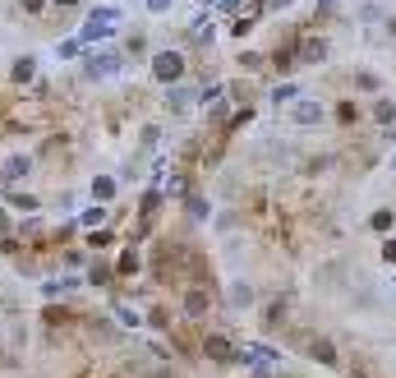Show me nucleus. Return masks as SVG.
Returning a JSON list of instances; mask_svg holds the SVG:
<instances>
[{
	"instance_id": "obj_20",
	"label": "nucleus",
	"mask_w": 396,
	"mask_h": 378,
	"mask_svg": "<svg viewBox=\"0 0 396 378\" xmlns=\"http://www.w3.org/2000/svg\"><path fill=\"white\" fill-rule=\"evenodd\" d=\"M336 116H341V120H355V116H360V106H355V102H341V106H336Z\"/></svg>"
},
{
	"instance_id": "obj_22",
	"label": "nucleus",
	"mask_w": 396,
	"mask_h": 378,
	"mask_svg": "<svg viewBox=\"0 0 396 378\" xmlns=\"http://www.w3.org/2000/svg\"><path fill=\"white\" fill-rule=\"evenodd\" d=\"M97 222H107V212H102V208H92V212H83V227H97Z\"/></svg>"
},
{
	"instance_id": "obj_16",
	"label": "nucleus",
	"mask_w": 396,
	"mask_h": 378,
	"mask_svg": "<svg viewBox=\"0 0 396 378\" xmlns=\"http://www.w3.org/2000/svg\"><path fill=\"white\" fill-rule=\"evenodd\" d=\"M272 102H295V83H281V88H272Z\"/></svg>"
},
{
	"instance_id": "obj_4",
	"label": "nucleus",
	"mask_w": 396,
	"mask_h": 378,
	"mask_svg": "<svg viewBox=\"0 0 396 378\" xmlns=\"http://www.w3.org/2000/svg\"><path fill=\"white\" fill-rule=\"evenodd\" d=\"M116 70H120V56H111V51H102V56H92V61H88L92 78H111Z\"/></svg>"
},
{
	"instance_id": "obj_11",
	"label": "nucleus",
	"mask_w": 396,
	"mask_h": 378,
	"mask_svg": "<svg viewBox=\"0 0 396 378\" xmlns=\"http://www.w3.org/2000/svg\"><path fill=\"white\" fill-rule=\"evenodd\" d=\"M373 120H378V125H392V120H396V102H378V106H373Z\"/></svg>"
},
{
	"instance_id": "obj_19",
	"label": "nucleus",
	"mask_w": 396,
	"mask_h": 378,
	"mask_svg": "<svg viewBox=\"0 0 396 378\" xmlns=\"http://www.w3.org/2000/svg\"><path fill=\"white\" fill-rule=\"evenodd\" d=\"M322 56H327V46H322V42H309L305 46V61H322Z\"/></svg>"
},
{
	"instance_id": "obj_7",
	"label": "nucleus",
	"mask_w": 396,
	"mask_h": 378,
	"mask_svg": "<svg viewBox=\"0 0 396 378\" xmlns=\"http://www.w3.org/2000/svg\"><path fill=\"white\" fill-rule=\"evenodd\" d=\"M32 74H37V61H32V56H23V61H14V70H10V78H14V83H28Z\"/></svg>"
},
{
	"instance_id": "obj_24",
	"label": "nucleus",
	"mask_w": 396,
	"mask_h": 378,
	"mask_svg": "<svg viewBox=\"0 0 396 378\" xmlns=\"http://www.w3.org/2000/svg\"><path fill=\"white\" fill-rule=\"evenodd\" d=\"M23 10H28V14H42V10H46V0H23Z\"/></svg>"
},
{
	"instance_id": "obj_25",
	"label": "nucleus",
	"mask_w": 396,
	"mask_h": 378,
	"mask_svg": "<svg viewBox=\"0 0 396 378\" xmlns=\"http://www.w3.org/2000/svg\"><path fill=\"white\" fill-rule=\"evenodd\" d=\"M382 258H387V263H396V240H387V244H382Z\"/></svg>"
},
{
	"instance_id": "obj_9",
	"label": "nucleus",
	"mask_w": 396,
	"mask_h": 378,
	"mask_svg": "<svg viewBox=\"0 0 396 378\" xmlns=\"http://www.w3.org/2000/svg\"><path fill=\"white\" fill-rule=\"evenodd\" d=\"M203 309H208V295H203V291H189V300H184V314H203Z\"/></svg>"
},
{
	"instance_id": "obj_17",
	"label": "nucleus",
	"mask_w": 396,
	"mask_h": 378,
	"mask_svg": "<svg viewBox=\"0 0 396 378\" xmlns=\"http://www.w3.org/2000/svg\"><path fill=\"white\" fill-rule=\"evenodd\" d=\"M148 5V14H170L175 10V0H143Z\"/></svg>"
},
{
	"instance_id": "obj_26",
	"label": "nucleus",
	"mask_w": 396,
	"mask_h": 378,
	"mask_svg": "<svg viewBox=\"0 0 396 378\" xmlns=\"http://www.w3.org/2000/svg\"><path fill=\"white\" fill-rule=\"evenodd\" d=\"M60 5H74V0H60Z\"/></svg>"
},
{
	"instance_id": "obj_14",
	"label": "nucleus",
	"mask_w": 396,
	"mask_h": 378,
	"mask_svg": "<svg viewBox=\"0 0 396 378\" xmlns=\"http://www.w3.org/2000/svg\"><path fill=\"white\" fill-rule=\"evenodd\" d=\"M314 360H322V364H332V360H336V350H332V342H314Z\"/></svg>"
},
{
	"instance_id": "obj_12",
	"label": "nucleus",
	"mask_w": 396,
	"mask_h": 378,
	"mask_svg": "<svg viewBox=\"0 0 396 378\" xmlns=\"http://www.w3.org/2000/svg\"><path fill=\"white\" fill-rule=\"evenodd\" d=\"M157 138H162V129H157V125H143V134H138L143 152H153V148H157Z\"/></svg>"
},
{
	"instance_id": "obj_10",
	"label": "nucleus",
	"mask_w": 396,
	"mask_h": 378,
	"mask_svg": "<svg viewBox=\"0 0 396 378\" xmlns=\"http://www.w3.org/2000/svg\"><path fill=\"white\" fill-rule=\"evenodd\" d=\"M116 194V180H111V176H97V180H92V198H111Z\"/></svg>"
},
{
	"instance_id": "obj_6",
	"label": "nucleus",
	"mask_w": 396,
	"mask_h": 378,
	"mask_svg": "<svg viewBox=\"0 0 396 378\" xmlns=\"http://www.w3.org/2000/svg\"><path fill=\"white\" fill-rule=\"evenodd\" d=\"M208 355L212 360H235V346H230L226 337H208Z\"/></svg>"
},
{
	"instance_id": "obj_8",
	"label": "nucleus",
	"mask_w": 396,
	"mask_h": 378,
	"mask_svg": "<svg viewBox=\"0 0 396 378\" xmlns=\"http://www.w3.org/2000/svg\"><path fill=\"white\" fill-rule=\"evenodd\" d=\"M392 222H396V212H392V208H378L373 217H368V227H373V231H392Z\"/></svg>"
},
{
	"instance_id": "obj_2",
	"label": "nucleus",
	"mask_w": 396,
	"mask_h": 378,
	"mask_svg": "<svg viewBox=\"0 0 396 378\" xmlns=\"http://www.w3.org/2000/svg\"><path fill=\"white\" fill-rule=\"evenodd\" d=\"M116 10H102V14H92L88 23H83V37H78V42H107L111 37V28H116Z\"/></svg>"
},
{
	"instance_id": "obj_1",
	"label": "nucleus",
	"mask_w": 396,
	"mask_h": 378,
	"mask_svg": "<svg viewBox=\"0 0 396 378\" xmlns=\"http://www.w3.org/2000/svg\"><path fill=\"white\" fill-rule=\"evenodd\" d=\"M153 78L157 83H180L184 78V56L180 51H157L153 56Z\"/></svg>"
},
{
	"instance_id": "obj_3",
	"label": "nucleus",
	"mask_w": 396,
	"mask_h": 378,
	"mask_svg": "<svg viewBox=\"0 0 396 378\" xmlns=\"http://www.w3.org/2000/svg\"><path fill=\"white\" fill-rule=\"evenodd\" d=\"M322 102H314V97H295V106H290V120L295 125H322Z\"/></svg>"
},
{
	"instance_id": "obj_27",
	"label": "nucleus",
	"mask_w": 396,
	"mask_h": 378,
	"mask_svg": "<svg viewBox=\"0 0 396 378\" xmlns=\"http://www.w3.org/2000/svg\"><path fill=\"white\" fill-rule=\"evenodd\" d=\"M392 167H396V157H392Z\"/></svg>"
},
{
	"instance_id": "obj_13",
	"label": "nucleus",
	"mask_w": 396,
	"mask_h": 378,
	"mask_svg": "<svg viewBox=\"0 0 396 378\" xmlns=\"http://www.w3.org/2000/svg\"><path fill=\"white\" fill-rule=\"evenodd\" d=\"M230 300L240 304V309H249L254 304V286H230Z\"/></svg>"
},
{
	"instance_id": "obj_23",
	"label": "nucleus",
	"mask_w": 396,
	"mask_h": 378,
	"mask_svg": "<svg viewBox=\"0 0 396 378\" xmlns=\"http://www.w3.org/2000/svg\"><path fill=\"white\" fill-rule=\"evenodd\" d=\"M240 65H244V70H258V65H263V56H254V51H244V56H240Z\"/></svg>"
},
{
	"instance_id": "obj_15",
	"label": "nucleus",
	"mask_w": 396,
	"mask_h": 378,
	"mask_svg": "<svg viewBox=\"0 0 396 378\" xmlns=\"http://www.w3.org/2000/svg\"><path fill=\"white\" fill-rule=\"evenodd\" d=\"M360 88H364V92H378L382 83H378V74H373V70H360Z\"/></svg>"
},
{
	"instance_id": "obj_5",
	"label": "nucleus",
	"mask_w": 396,
	"mask_h": 378,
	"mask_svg": "<svg viewBox=\"0 0 396 378\" xmlns=\"http://www.w3.org/2000/svg\"><path fill=\"white\" fill-rule=\"evenodd\" d=\"M194 97H198L194 88H175V92H170V97H166V111H175V116H184V111L194 106Z\"/></svg>"
},
{
	"instance_id": "obj_21",
	"label": "nucleus",
	"mask_w": 396,
	"mask_h": 378,
	"mask_svg": "<svg viewBox=\"0 0 396 378\" xmlns=\"http://www.w3.org/2000/svg\"><path fill=\"white\" fill-rule=\"evenodd\" d=\"M360 19H364V23H373V19H382V10H378V5H360Z\"/></svg>"
},
{
	"instance_id": "obj_28",
	"label": "nucleus",
	"mask_w": 396,
	"mask_h": 378,
	"mask_svg": "<svg viewBox=\"0 0 396 378\" xmlns=\"http://www.w3.org/2000/svg\"><path fill=\"white\" fill-rule=\"evenodd\" d=\"M157 378H166V374H157Z\"/></svg>"
},
{
	"instance_id": "obj_18",
	"label": "nucleus",
	"mask_w": 396,
	"mask_h": 378,
	"mask_svg": "<svg viewBox=\"0 0 396 378\" xmlns=\"http://www.w3.org/2000/svg\"><path fill=\"white\" fill-rule=\"evenodd\" d=\"M23 171H28L23 157H10V162H5V176H23Z\"/></svg>"
}]
</instances>
